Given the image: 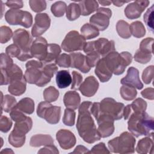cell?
I'll list each match as a JSON object with an SVG mask.
<instances>
[{
	"label": "cell",
	"instance_id": "cell-29",
	"mask_svg": "<svg viewBox=\"0 0 154 154\" xmlns=\"http://www.w3.org/2000/svg\"><path fill=\"white\" fill-rule=\"evenodd\" d=\"M61 51V48L58 45L55 43L48 44L46 57L45 60L42 61L43 65L51 63L53 61L55 60L59 56Z\"/></svg>",
	"mask_w": 154,
	"mask_h": 154
},
{
	"label": "cell",
	"instance_id": "cell-17",
	"mask_svg": "<svg viewBox=\"0 0 154 154\" xmlns=\"http://www.w3.org/2000/svg\"><path fill=\"white\" fill-rule=\"evenodd\" d=\"M56 138L60 146L64 150L72 149L76 144L75 135L67 129H60L56 134Z\"/></svg>",
	"mask_w": 154,
	"mask_h": 154
},
{
	"label": "cell",
	"instance_id": "cell-37",
	"mask_svg": "<svg viewBox=\"0 0 154 154\" xmlns=\"http://www.w3.org/2000/svg\"><path fill=\"white\" fill-rule=\"evenodd\" d=\"M67 5L63 1H57L54 3L51 7V10L52 13L54 16L60 17L64 16L65 12L66 11Z\"/></svg>",
	"mask_w": 154,
	"mask_h": 154
},
{
	"label": "cell",
	"instance_id": "cell-33",
	"mask_svg": "<svg viewBox=\"0 0 154 154\" xmlns=\"http://www.w3.org/2000/svg\"><path fill=\"white\" fill-rule=\"evenodd\" d=\"M116 31L118 35L123 38H129L131 36L129 24L125 20H120L116 24Z\"/></svg>",
	"mask_w": 154,
	"mask_h": 154
},
{
	"label": "cell",
	"instance_id": "cell-13",
	"mask_svg": "<svg viewBox=\"0 0 154 154\" xmlns=\"http://www.w3.org/2000/svg\"><path fill=\"white\" fill-rule=\"evenodd\" d=\"M23 77L21 69L16 64L6 69H1V85L10 84L11 82L20 79Z\"/></svg>",
	"mask_w": 154,
	"mask_h": 154
},
{
	"label": "cell",
	"instance_id": "cell-4",
	"mask_svg": "<svg viewBox=\"0 0 154 154\" xmlns=\"http://www.w3.org/2000/svg\"><path fill=\"white\" fill-rule=\"evenodd\" d=\"M25 67L26 70L24 77L29 84H35L37 86L42 87L51 81V78L42 70L43 64L42 61L30 60L26 63Z\"/></svg>",
	"mask_w": 154,
	"mask_h": 154
},
{
	"label": "cell",
	"instance_id": "cell-60",
	"mask_svg": "<svg viewBox=\"0 0 154 154\" xmlns=\"http://www.w3.org/2000/svg\"><path fill=\"white\" fill-rule=\"evenodd\" d=\"M133 112L131 104L127 105L125 107H124L123 109V116L124 117L125 120H128L131 114Z\"/></svg>",
	"mask_w": 154,
	"mask_h": 154
},
{
	"label": "cell",
	"instance_id": "cell-61",
	"mask_svg": "<svg viewBox=\"0 0 154 154\" xmlns=\"http://www.w3.org/2000/svg\"><path fill=\"white\" fill-rule=\"evenodd\" d=\"M88 149L86 148L85 146L82 145H79L76 147L74 151L72 152V153H88Z\"/></svg>",
	"mask_w": 154,
	"mask_h": 154
},
{
	"label": "cell",
	"instance_id": "cell-28",
	"mask_svg": "<svg viewBox=\"0 0 154 154\" xmlns=\"http://www.w3.org/2000/svg\"><path fill=\"white\" fill-rule=\"evenodd\" d=\"M72 82V76L69 71L62 70L57 72L56 83L58 88H65L69 87Z\"/></svg>",
	"mask_w": 154,
	"mask_h": 154
},
{
	"label": "cell",
	"instance_id": "cell-57",
	"mask_svg": "<svg viewBox=\"0 0 154 154\" xmlns=\"http://www.w3.org/2000/svg\"><path fill=\"white\" fill-rule=\"evenodd\" d=\"M38 153H55L57 154L59 153L58 150L57 149V147L54 144L47 145L45 146L44 147L40 149L38 151Z\"/></svg>",
	"mask_w": 154,
	"mask_h": 154
},
{
	"label": "cell",
	"instance_id": "cell-25",
	"mask_svg": "<svg viewBox=\"0 0 154 154\" xmlns=\"http://www.w3.org/2000/svg\"><path fill=\"white\" fill-rule=\"evenodd\" d=\"M54 139L50 135L48 134H37L33 135L30 138L29 141L30 146L34 147L54 144Z\"/></svg>",
	"mask_w": 154,
	"mask_h": 154
},
{
	"label": "cell",
	"instance_id": "cell-18",
	"mask_svg": "<svg viewBox=\"0 0 154 154\" xmlns=\"http://www.w3.org/2000/svg\"><path fill=\"white\" fill-rule=\"evenodd\" d=\"M120 82L123 85H130L138 90L143 88V84L140 79L139 71L134 67H130L128 69L127 75L121 79Z\"/></svg>",
	"mask_w": 154,
	"mask_h": 154
},
{
	"label": "cell",
	"instance_id": "cell-56",
	"mask_svg": "<svg viewBox=\"0 0 154 154\" xmlns=\"http://www.w3.org/2000/svg\"><path fill=\"white\" fill-rule=\"evenodd\" d=\"M10 116L11 119L15 122L23 120L27 117V116H26L23 112L19 111L16 108H14L10 112Z\"/></svg>",
	"mask_w": 154,
	"mask_h": 154
},
{
	"label": "cell",
	"instance_id": "cell-51",
	"mask_svg": "<svg viewBox=\"0 0 154 154\" xmlns=\"http://www.w3.org/2000/svg\"><path fill=\"white\" fill-rule=\"evenodd\" d=\"M58 67L55 63H48L46 64L42 68L43 72L49 77L52 78L55 73L57 72Z\"/></svg>",
	"mask_w": 154,
	"mask_h": 154
},
{
	"label": "cell",
	"instance_id": "cell-27",
	"mask_svg": "<svg viewBox=\"0 0 154 154\" xmlns=\"http://www.w3.org/2000/svg\"><path fill=\"white\" fill-rule=\"evenodd\" d=\"M82 16H88L99 8L98 2L94 0H84L79 1Z\"/></svg>",
	"mask_w": 154,
	"mask_h": 154
},
{
	"label": "cell",
	"instance_id": "cell-7",
	"mask_svg": "<svg viewBox=\"0 0 154 154\" xmlns=\"http://www.w3.org/2000/svg\"><path fill=\"white\" fill-rule=\"evenodd\" d=\"M13 41L20 49V54L17 58V60L25 61L33 57L30 51L32 43V38L27 30L19 28L14 31L13 35Z\"/></svg>",
	"mask_w": 154,
	"mask_h": 154
},
{
	"label": "cell",
	"instance_id": "cell-3",
	"mask_svg": "<svg viewBox=\"0 0 154 154\" xmlns=\"http://www.w3.org/2000/svg\"><path fill=\"white\" fill-rule=\"evenodd\" d=\"M124 107L123 103L117 102L111 97H106L100 102L93 103L90 111L95 119L99 115H104L115 121L122 118Z\"/></svg>",
	"mask_w": 154,
	"mask_h": 154
},
{
	"label": "cell",
	"instance_id": "cell-62",
	"mask_svg": "<svg viewBox=\"0 0 154 154\" xmlns=\"http://www.w3.org/2000/svg\"><path fill=\"white\" fill-rule=\"evenodd\" d=\"M112 3L115 5V6H117V7H121L122 6L123 4H125V3H127V2H129L130 1H111Z\"/></svg>",
	"mask_w": 154,
	"mask_h": 154
},
{
	"label": "cell",
	"instance_id": "cell-38",
	"mask_svg": "<svg viewBox=\"0 0 154 154\" xmlns=\"http://www.w3.org/2000/svg\"><path fill=\"white\" fill-rule=\"evenodd\" d=\"M43 97L45 101L52 102L56 101L59 96L58 90L53 86H49L43 91Z\"/></svg>",
	"mask_w": 154,
	"mask_h": 154
},
{
	"label": "cell",
	"instance_id": "cell-1",
	"mask_svg": "<svg viewBox=\"0 0 154 154\" xmlns=\"http://www.w3.org/2000/svg\"><path fill=\"white\" fill-rule=\"evenodd\" d=\"M92 104L91 102L84 101L79 105L76 123V129L79 136L89 144L94 143L100 139L91 117L90 108Z\"/></svg>",
	"mask_w": 154,
	"mask_h": 154
},
{
	"label": "cell",
	"instance_id": "cell-55",
	"mask_svg": "<svg viewBox=\"0 0 154 154\" xmlns=\"http://www.w3.org/2000/svg\"><path fill=\"white\" fill-rule=\"evenodd\" d=\"M88 153H110V151L106 148L104 143H99L93 146Z\"/></svg>",
	"mask_w": 154,
	"mask_h": 154
},
{
	"label": "cell",
	"instance_id": "cell-43",
	"mask_svg": "<svg viewBox=\"0 0 154 154\" xmlns=\"http://www.w3.org/2000/svg\"><path fill=\"white\" fill-rule=\"evenodd\" d=\"M25 136L21 137L10 133L8 135V143L14 147H20L25 143Z\"/></svg>",
	"mask_w": 154,
	"mask_h": 154
},
{
	"label": "cell",
	"instance_id": "cell-5",
	"mask_svg": "<svg viewBox=\"0 0 154 154\" xmlns=\"http://www.w3.org/2000/svg\"><path fill=\"white\" fill-rule=\"evenodd\" d=\"M102 58L105 59L106 65L111 72L116 75L122 74L132 60V55L126 51L119 54L115 51Z\"/></svg>",
	"mask_w": 154,
	"mask_h": 154
},
{
	"label": "cell",
	"instance_id": "cell-36",
	"mask_svg": "<svg viewBox=\"0 0 154 154\" xmlns=\"http://www.w3.org/2000/svg\"><path fill=\"white\" fill-rule=\"evenodd\" d=\"M120 93L123 99L126 100H132L137 96V91L134 87L123 85L120 89Z\"/></svg>",
	"mask_w": 154,
	"mask_h": 154
},
{
	"label": "cell",
	"instance_id": "cell-53",
	"mask_svg": "<svg viewBox=\"0 0 154 154\" xmlns=\"http://www.w3.org/2000/svg\"><path fill=\"white\" fill-rule=\"evenodd\" d=\"M13 61L11 58L7 54L4 53L1 54V61H0V67L1 69H6L12 64H13Z\"/></svg>",
	"mask_w": 154,
	"mask_h": 154
},
{
	"label": "cell",
	"instance_id": "cell-19",
	"mask_svg": "<svg viewBox=\"0 0 154 154\" xmlns=\"http://www.w3.org/2000/svg\"><path fill=\"white\" fill-rule=\"evenodd\" d=\"M99 86V84L96 78L93 76H89L82 82L79 90L83 96L90 97L93 96L96 93Z\"/></svg>",
	"mask_w": 154,
	"mask_h": 154
},
{
	"label": "cell",
	"instance_id": "cell-14",
	"mask_svg": "<svg viewBox=\"0 0 154 154\" xmlns=\"http://www.w3.org/2000/svg\"><path fill=\"white\" fill-rule=\"evenodd\" d=\"M96 120L98 125L97 129L100 138H106L111 135L114 132V120L108 116L99 115Z\"/></svg>",
	"mask_w": 154,
	"mask_h": 154
},
{
	"label": "cell",
	"instance_id": "cell-9",
	"mask_svg": "<svg viewBox=\"0 0 154 154\" xmlns=\"http://www.w3.org/2000/svg\"><path fill=\"white\" fill-rule=\"evenodd\" d=\"M6 22L11 25H21L26 28L31 26L32 24V16L27 11L19 9H10L5 14Z\"/></svg>",
	"mask_w": 154,
	"mask_h": 154
},
{
	"label": "cell",
	"instance_id": "cell-6",
	"mask_svg": "<svg viewBox=\"0 0 154 154\" xmlns=\"http://www.w3.org/2000/svg\"><path fill=\"white\" fill-rule=\"evenodd\" d=\"M136 140L134 136L128 132H122L108 142L110 152L116 153H133L135 152Z\"/></svg>",
	"mask_w": 154,
	"mask_h": 154
},
{
	"label": "cell",
	"instance_id": "cell-10",
	"mask_svg": "<svg viewBox=\"0 0 154 154\" xmlns=\"http://www.w3.org/2000/svg\"><path fill=\"white\" fill-rule=\"evenodd\" d=\"M85 43V39L81 34L76 31H70L62 42L61 48L67 52L81 51Z\"/></svg>",
	"mask_w": 154,
	"mask_h": 154
},
{
	"label": "cell",
	"instance_id": "cell-24",
	"mask_svg": "<svg viewBox=\"0 0 154 154\" xmlns=\"http://www.w3.org/2000/svg\"><path fill=\"white\" fill-rule=\"evenodd\" d=\"M153 134L141 138L138 142L136 151L138 153H152L153 149Z\"/></svg>",
	"mask_w": 154,
	"mask_h": 154
},
{
	"label": "cell",
	"instance_id": "cell-49",
	"mask_svg": "<svg viewBox=\"0 0 154 154\" xmlns=\"http://www.w3.org/2000/svg\"><path fill=\"white\" fill-rule=\"evenodd\" d=\"M153 70L154 66L153 65L147 67L143 72L142 73V79L143 82L146 84H150L153 78Z\"/></svg>",
	"mask_w": 154,
	"mask_h": 154
},
{
	"label": "cell",
	"instance_id": "cell-26",
	"mask_svg": "<svg viewBox=\"0 0 154 154\" xmlns=\"http://www.w3.org/2000/svg\"><path fill=\"white\" fill-rule=\"evenodd\" d=\"M26 87V81L23 76L20 79L11 82L8 87V90L14 96H20L25 92Z\"/></svg>",
	"mask_w": 154,
	"mask_h": 154
},
{
	"label": "cell",
	"instance_id": "cell-20",
	"mask_svg": "<svg viewBox=\"0 0 154 154\" xmlns=\"http://www.w3.org/2000/svg\"><path fill=\"white\" fill-rule=\"evenodd\" d=\"M71 58L70 67L76 68L84 73H88L90 70V67L88 66L85 56L80 52L70 53Z\"/></svg>",
	"mask_w": 154,
	"mask_h": 154
},
{
	"label": "cell",
	"instance_id": "cell-45",
	"mask_svg": "<svg viewBox=\"0 0 154 154\" xmlns=\"http://www.w3.org/2000/svg\"><path fill=\"white\" fill-rule=\"evenodd\" d=\"M29 4L31 10L35 13H40L46 8V2L42 0H30Z\"/></svg>",
	"mask_w": 154,
	"mask_h": 154
},
{
	"label": "cell",
	"instance_id": "cell-2",
	"mask_svg": "<svg viewBox=\"0 0 154 154\" xmlns=\"http://www.w3.org/2000/svg\"><path fill=\"white\" fill-rule=\"evenodd\" d=\"M128 128L136 137L153 134L154 119L146 112H132L128 121Z\"/></svg>",
	"mask_w": 154,
	"mask_h": 154
},
{
	"label": "cell",
	"instance_id": "cell-16",
	"mask_svg": "<svg viewBox=\"0 0 154 154\" xmlns=\"http://www.w3.org/2000/svg\"><path fill=\"white\" fill-rule=\"evenodd\" d=\"M48 43L47 40L42 37H37L32 43L31 46V54L32 56L42 61L47 55Z\"/></svg>",
	"mask_w": 154,
	"mask_h": 154
},
{
	"label": "cell",
	"instance_id": "cell-48",
	"mask_svg": "<svg viewBox=\"0 0 154 154\" xmlns=\"http://www.w3.org/2000/svg\"><path fill=\"white\" fill-rule=\"evenodd\" d=\"M100 55L96 52H91L87 54L86 57V61L88 66L91 68L97 64L98 61L100 59Z\"/></svg>",
	"mask_w": 154,
	"mask_h": 154
},
{
	"label": "cell",
	"instance_id": "cell-35",
	"mask_svg": "<svg viewBox=\"0 0 154 154\" xmlns=\"http://www.w3.org/2000/svg\"><path fill=\"white\" fill-rule=\"evenodd\" d=\"M131 35L137 38H141L146 34V29L142 22L135 21L129 25Z\"/></svg>",
	"mask_w": 154,
	"mask_h": 154
},
{
	"label": "cell",
	"instance_id": "cell-12",
	"mask_svg": "<svg viewBox=\"0 0 154 154\" xmlns=\"http://www.w3.org/2000/svg\"><path fill=\"white\" fill-rule=\"evenodd\" d=\"M51 25V19L47 13H37L35 16V22L31 29V35L38 37L46 31Z\"/></svg>",
	"mask_w": 154,
	"mask_h": 154
},
{
	"label": "cell",
	"instance_id": "cell-40",
	"mask_svg": "<svg viewBox=\"0 0 154 154\" xmlns=\"http://www.w3.org/2000/svg\"><path fill=\"white\" fill-rule=\"evenodd\" d=\"M76 112L73 109L66 108L64 110V116L63 117V123L69 126H72L75 124Z\"/></svg>",
	"mask_w": 154,
	"mask_h": 154
},
{
	"label": "cell",
	"instance_id": "cell-58",
	"mask_svg": "<svg viewBox=\"0 0 154 154\" xmlns=\"http://www.w3.org/2000/svg\"><path fill=\"white\" fill-rule=\"evenodd\" d=\"M5 5L11 9H19L23 7V3L22 1H8L5 2Z\"/></svg>",
	"mask_w": 154,
	"mask_h": 154
},
{
	"label": "cell",
	"instance_id": "cell-22",
	"mask_svg": "<svg viewBox=\"0 0 154 154\" xmlns=\"http://www.w3.org/2000/svg\"><path fill=\"white\" fill-rule=\"evenodd\" d=\"M32 126V120L31 117H27L23 120L16 122L14 124L13 130L11 132L14 135L24 137L31 129Z\"/></svg>",
	"mask_w": 154,
	"mask_h": 154
},
{
	"label": "cell",
	"instance_id": "cell-44",
	"mask_svg": "<svg viewBox=\"0 0 154 154\" xmlns=\"http://www.w3.org/2000/svg\"><path fill=\"white\" fill-rule=\"evenodd\" d=\"M13 33L11 28L7 26H1L0 28V42L5 43L8 42L13 37Z\"/></svg>",
	"mask_w": 154,
	"mask_h": 154
},
{
	"label": "cell",
	"instance_id": "cell-32",
	"mask_svg": "<svg viewBox=\"0 0 154 154\" xmlns=\"http://www.w3.org/2000/svg\"><path fill=\"white\" fill-rule=\"evenodd\" d=\"M81 35L85 40L94 38L99 35V31L94 26L90 23H85L81 28Z\"/></svg>",
	"mask_w": 154,
	"mask_h": 154
},
{
	"label": "cell",
	"instance_id": "cell-31",
	"mask_svg": "<svg viewBox=\"0 0 154 154\" xmlns=\"http://www.w3.org/2000/svg\"><path fill=\"white\" fill-rule=\"evenodd\" d=\"M1 111L10 112L16 105V99L14 96L6 94L4 96L1 92Z\"/></svg>",
	"mask_w": 154,
	"mask_h": 154
},
{
	"label": "cell",
	"instance_id": "cell-63",
	"mask_svg": "<svg viewBox=\"0 0 154 154\" xmlns=\"http://www.w3.org/2000/svg\"><path fill=\"white\" fill-rule=\"evenodd\" d=\"M98 3L103 6H108L109 5L112 3V2L110 1H99Z\"/></svg>",
	"mask_w": 154,
	"mask_h": 154
},
{
	"label": "cell",
	"instance_id": "cell-34",
	"mask_svg": "<svg viewBox=\"0 0 154 154\" xmlns=\"http://www.w3.org/2000/svg\"><path fill=\"white\" fill-rule=\"evenodd\" d=\"M66 17L69 20L72 21L77 19L81 14V8L78 4L70 3L66 9Z\"/></svg>",
	"mask_w": 154,
	"mask_h": 154
},
{
	"label": "cell",
	"instance_id": "cell-42",
	"mask_svg": "<svg viewBox=\"0 0 154 154\" xmlns=\"http://www.w3.org/2000/svg\"><path fill=\"white\" fill-rule=\"evenodd\" d=\"M134 58L135 61L139 63L146 64L149 62V61L151 60L152 54L138 49L134 55Z\"/></svg>",
	"mask_w": 154,
	"mask_h": 154
},
{
	"label": "cell",
	"instance_id": "cell-46",
	"mask_svg": "<svg viewBox=\"0 0 154 154\" xmlns=\"http://www.w3.org/2000/svg\"><path fill=\"white\" fill-rule=\"evenodd\" d=\"M55 64L61 67H70L71 64V58L70 55L67 54H61L55 60Z\"/></svg>",
	"mask_w": 154,
	"mask_h": 154
},
{
	"label": "cell",
	"instance_id": "cell-21",
	"mask_svg": "<svg viewBox=\"0 0 154 154\" xmlns=\"http://www.w3.org/2000/svg\"><path fill=\"white\" fill-rule=\"evenodd\" d=\"M94 72L96 76L98 77L99 79L102 82H108L112 75V73L107 66L105 60L103 58L100 59V60L96 65Z\"/></svg>",
	"mask_w": 154,
	"mask_h": 154
},
{
	"label": "cell",
	"instance_id": "cell-54",
	"mask_svg": "<svg viewBox=\"0 0 154 154\" xmlns=\"http://www.w3.org/2000/svg\"><path fill=\"white\" fill-rule=\"evenodd\" d=\"M5 52L10 57L17 58L20 54V49L16 45L13 43L6 48Z\"/></svg>",
	"mask_w": 154,
	"mask_h": 154
},
{
	"label": "cell",
	"instance_id": "cell-41",
	"mask_svg": "<svg viewBox=\"0 0 154 154\" xmlns=\"http://www.w3.org/2000/svg\"><path fill=\"white\" fill-rule=\"evenodd\" d=\"M153 10L154 5H152L144 14V21L152 32H153Z\"/></svg>",
	"mask_w": 154,
	"mask_h": 154
},
{
	"label": "cell",
	"instance_id": "cell-23",
	"mask_svg": "<svg viewBox=\"0 0 154 154\" xmlns=\"http://www.w3.org/2000/svg\"><path fill=\"white\" fill-rule=\"evenodd\" d=\"M63 102L66 108L74 110L79 108L81 97L78 92L75 91H68L64 96Z\"/></svg>",
	"mask_w": 154,
	"mask_h": 154
},
{
	"label": "cell",
	"instance_id": "cell-50",
	"mask_svg": "<svg viewBox=\"0 0 154 154\" xmlns=\"http://www.w3.org/2000/svg\"><path fill=\"white\" fill-rule=\"evenodd\" d=\"M13 123L12 121L5 116H1L0 119V130L1 132L6 133L8 132L11 126Z\"/></svg>",
	"mask_w": 154,
	"mask_h": 154
},
{
	"label": "cell",
	"instance_id": "cell-59",
	"mask_svg": "<svg viewBox=\"0 0 154 154\" xmlns=\"http://www.w3.org/2000/svg\"><path fill=\"white\" fill-rule=\"evenodd\" d=\"M142 96L149 100H153L154 99V89L152 87L146 88L141 92Z\"/></svg>",
	"mask_w": 154,
	"mask_h": 154
},
{
	"label": "cell",
	"instance_id": "cell-64",
	"mask_svg": "<svg viewBox=\"0 0 154 154\" xmlns=\"http://www.w3.org/2000/svg\"><path fill=\"white\" fill-rule=\"evenodd\" d=\"M13 153V151L11 149H8V148H6V149H4V150H1V153Z\"/></svg>",
	"mask_w": 154,
	"mask_h": 154
},
{
	"label": "cell",
	"instance_id": "cell-39",
	"mask_svg": "<svg viewBox=\"0 0 154 154\" xmlns=\"http://www.w3.org/2000/svg\"><path fill=\"white\" fill-rule=\"evenodd\" d=\"M132 110L134 112H143L147 108V102L142 98L138 97L135 99L131 104Z\"/></svg>",
	"mask_w": 154,
	"mask_h": 154
},
{
	"label": "cell",
	"instance_id": "cell-11",
	"mask_svg": "<svg viewBox=\"0 0 154 154\" xmlns=\"http://www.w3.org/2000/svg\"><path fill=\"white\" fill-rule=\"evenodd\" d=\"M112 16V11L108 8H99L96 13L90 18L91 25L96 27L99 31L105 30L109 24V19Z\"/></svg>",
	"mask_w": 154,
	"mask_h": 154
},
{
	"label": "cell",
	"instance_id": "cell-52",
	"mask_svg": "<svg viewBox=\"0 0 154 154\" xmlns=\"http://www.w3.org/2000/svg\"><path fill=\"white\" fill-rule=\"evenodd\" d=\"M72 83L71 85V89L72 90H79V88L82 82V75L77 72L76 71L72 72Z\"/></svg>",
	"mask_w": 154,
	"mask_h": 154
},
{
	"label": "cell",
	"instance_id": "cell-8",
	"mask_svg": "<svg viewBox=\"0 0 154 154\" xmlns=\"http://www.w3.org/2000/svg\"><path fill=\"white\" fill-rule=\"evenodd\" d=\"M37 116L44 119L48 123L57 124L59 122L61 117V107L54 106L47 101L41 102L37 108Z\"/></svg>",
	"mask_w": 154,
	"mask_h": 154
},
{
	"label": "cell",
	"instance_id": "cell-30",
	"mask_svg": "<svg viewBox=\"0 0 154 154\" xmlns=\"http://www.w3.org/2000/svg\"><path fill=\"white\" fill-rule=\"evenodd\" d=\"M16 109L27 114H31L34 111V102L29 97L22 99L14 106Z\"/></svg>",
	"mask_w": 154,
	"mask_h": 154
},
{
	"label": "cell",
	"instance_id": "cell-47",
	"mask_svg": "<svg viewBox=\"0 0 154 154\" xmlns=\"http://www.w3.org/2000/svg\"><path fill=\"white\" fill-rule=\"evenodd\" d=\"M153 41L154 40L152 37H147L143 39L140 42L139 49L150 54H152Z\"/></svg>",
	"mask_w": 154,
	"mask_h": 154
},
{
	"label": "cell",
	"instance_id": "cell-15",
	"mask_svg": "<svg viewBox=\"0 0 154 154\" xmlns=\"http://www.w3.org/2000/svg\"><path fill=\"white\" fill-rule=\"evenodd\" d=\"M149 3L150 2L147 0H138L128 4L124 10L126 17L129 19L140 17L141 13L149 5Z\"/></svg>",
	"mask_w": 154,
	"mask_h": 154
}]
</instances>
